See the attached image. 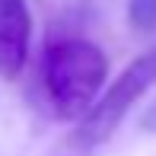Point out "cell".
I'll use <instances>...</instances> for the list:
<instances>
[{
	"label": "cell",
	"instance_id": "obj_5",
	"mask_svg": "<svg viewBox=\"0 0 156 156\" xmlns=\"http://www.w3.org/2000/svg\"><path fill=\"white\" fill-rule=\"evenodd\" d=\"M140 127H144V131H153V134H156V102H153L150 108L144 112V115H140Z\"/></svg>",
	"mask_w": 156,
	"mask_h": 156
},
{
	"label": "cell",
	"instance_id": "obj_4",
	"mask_svg": "<svg viewBox=\"0 0 156 156\" xmlns=\"http://www.w3.org/2000/svg\"><path fill=\"white\" fill-rule=\"evenodd\" d=\"M127 23L134 32H156V0H127Z\"/></svg>",
	"mask_w": 156,
	"mask_h": 156
},
{
	"label": "cell",
	"instance_id": "obj_2",
	"mask_svg": "<svg viewBox=\"0 0 156 156\" xmlns=\"http://www.w3.org/2000/svg\"><path fill=\"white\" fill-rule=\"evenodd\" d=\"M153 83H156V45L147 48L140 58H134L127 64L121 73H118V80L108 86V93L93 99V105L80 115V124L64 140L61 150H67L73 156H86L96 147H102L118 131V124L127 118V112L140 102V96Z\"/></svg>",
	"mask_w": 156,
	"mask_h": 156
},
{
	"label": "cell",
	"instance_id": "obj_3",
	"mask_svg": "<svg viewBox=\"0 0 156 156\" xmlns=\"http://www.w3.org/2000/svg\"><path fill=\"white\" fill-rule=\"evenodd\" d=\"M32 16L26 0H0V76L16 80L29 61Z\"/></svg>",
	"mask_w": 156,
	"mask_h": 156
},
{
	"label": "cell",
	"instance_id": "obj_1",
	"mask_svg": "<svg viewBox=\"0 0 156 156\" xmlns=\"http://www.w3.org/2000/svg\"><path fill=\"white\" fill-rule=\"evenodd\" d=\"M105 76H108V58L89 38L64 35L48 41L41 54L38 80L54 118H80L99 96Z\"/></svg>",
	"mask_w": 156,
	"mask_h": 156
}]
</instances>
